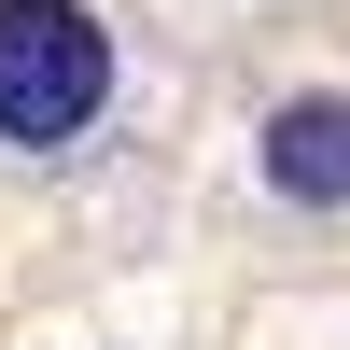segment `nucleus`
Here are the masks:
<instances>
[{
  "mask_svg": "<svg viewBox=\"0 0 350 350\" xmlns=\"http://www.w3.org/2000/svg\"><path fill=\"white\" fill-rule=\"evenodd\" d=\"M211 154V224L267 267H336L350 252V56L267 42L224 70V98L196 112Z\"/></svg>",
  "mask_w": 350,
  "mask_h": 350,
  "instance_id": "nucleus-2",
  "label": "nucleus"
},
{
  "mask_svg": "<svg viewBox=\"0 0 350 350\" xmlns=\"http://www.w3.org/2000/svg\"><path fill=\"white\" fill-rule=\"evenodd\" d=\"M196 126L183 42L154 0H0V183L14 196H140Z\"/></svg>",
  "mask_w": 350,
  "mask_h": 350,
  "instance_id": "nucleus-1",
  "label": "nucleus"
}]
</instances>
